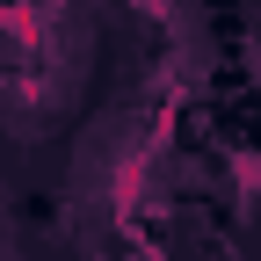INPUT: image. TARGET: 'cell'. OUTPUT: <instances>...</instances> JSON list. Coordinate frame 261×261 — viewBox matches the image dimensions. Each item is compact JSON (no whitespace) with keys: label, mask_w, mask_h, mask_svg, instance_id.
<instances>
[{"label":"cell","mask_w":261,"mask_h":261,"mask_svg":"<svg viewBox=\"0 0 261 261\" xmlns=\"http://www.w3.org/2000/svg\"><path fill=\"white\" fill-rule=\"evenodd\" d=\"M247 73H254V80H261V15H254V22H247Z\"/></svg>","instance_id":"cell-1"}]
</instances>
